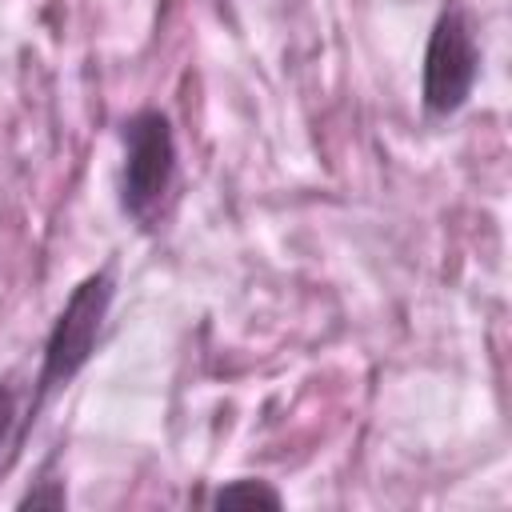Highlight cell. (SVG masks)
Wrapping results in <instances>:
<instances>
[{"instance_id":"6da1fadb","label":"cell","mask_w":512,"mask_h":512,"mask_svg":"<svg viewBox=\"0 0 512 512\" xmlns=\"http://www.w3.org/2000/svg\"><path fill=\"white\" fill-rule=\"evenodd\" d=\"M112 300H116V264L112 260L92 268L88 276H80L68 288V296H64V304H60V312H56L48 336H44L40 368H36L32 392H28V400L20 408V420H16V444H12L16 452L24 448L28 432L36 428L40 412L48 408V400L56 392H64L88 368V360L96 356V344H100V332L108 324Z\"/></svg>"},{"instance_id":"7a4b0ae2","label":"cell","mask_w":512,"mask_h":512,"mask_svg":"<svg viewBox=\"0 0 512 512\" xmlns=\"http://www.w3.org/2000/svg\"><path fill=\"white\" fill-rule=\"evenodd\" d=\"M120 176H116V204L120 216L132 220L140 232H152L164 216V204L176 188V128L164 108H136L120 124Z\"/></svg>"},{"instance_id":"3957f363","label":"cell","mask_w":512,"mask_h":512,"mask_svg":"<svg viewBox=\"0 0 512 512\" xmlns=\"http://www.w3.org/2000/svg\"><path fill=\"white\" fill-rule=\"evenodd\" d=\"M480 80V40L472 28V16L460 0H448L424 44V64H420V104L432 120L456 116Z\"/></svg>"},{"instance_id":"277c9868","label":"cell","mask_w":512,"mask_h":512,"mask_svg":"<svg viewBox=\"0 0 512 512\" xmlns=\"http://www.w3.org/2000/svg\"><path fill=\"white\" fill-rule=\"evenodd\" d=\"M212 508H284V496L264 476H236L212 492Z\"/></svg>"},{"instance_id":"5b68a950","label":"cell","mask_w":512,"mask_h":512,"mask_svg":"<svg viewBox=\"0 0 512 512\" xmlns=\"http://www.w3.org/2000/svg\"><path fill=\"white\" fill-rule=\"evenodd\" d=\"M64 504H68V488H64V480H52V476H40L16 500V508H64Z\"/></svg>"}]
</instances>
